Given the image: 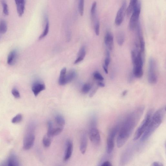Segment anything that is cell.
<instances>
[{
  "label": "cell",
  "mask_w": 166,
  "mask_h": 166,
  "mask_svg": "<svg viewBox=\"0 0 166 166\" xmlns=\"http://www.w3.org/2000/svg\"><path fill=\"white\" fill-rule=\"evenodd\" d=\"M48 129L47 133L46 135L52 138L53 137V132L54 129L53 124L51 121H49L48 123Z\"/></svg>",
  "instance_id": "obj_24"
},
{
  "label": "cell",
  "mask_w": 166,
  "mask_h": 166,
  "mask_svg": "<svg viewBox=\"0 0 166 166\" xmlns=\"http://www.w3.org/2000/svg\"><path fill=\"white\" fill-rule=\"evenodd\" d=\"M138 37L139 40L140 49H141V50L140 51L142 53H144L145 49V44L144 38L143 37L142 35L139 36Z\"/></svg>",
  "instance_id": "obj_28"
},
{
  "label": "cell",
  "mask_w": 166,
  "mask_h": 166,
  "mask_svg": "<svg viewBox=\"0 0 166 166\" xmlns=\"http://www.w3.org/2000/svg\"><path fill=\"white\" fill-rule=\"evenodd\" d=\"M103 68L104 71L105 72V73L106 74H108V71L107 69V67H106L105 65H103Z\"/></svg>",
  "instance_id": "obj_46"
},
{
  "label": "cell",
  "mask_w": 166,
  "mask_h": 166,
  "mask_svg": "<svg viewBox=\"0 0 166 166\" xmlns=\"http://www.w3.org/2000/svg\"><path fill=\"white\" fill-rule=\"evenodd\" d=\"M152 166H163L162 163L159 162H155L153 163L152 165Z\"/></svg>",
  "instance_id": "obj_42"
},
{
  "label": "cell",
  "mask_w": 166,
  "mask_h": 166,
  "mask_svg": "<svg viewBox=\"0 0 166 166\" xmlns=\"http://www.w3.org/2000/svg\"><path fill=\"white\" fill-rule=\"evenodd\" d=\"M84 0H80L79 2L78 9L80 14L81 16H82L84 14Z\"/></svg>",
  "instance_id": "obj_29"
},
{
  "label": "cell",
  "mask_w": 166,
  "mask_h": 166,
  "mask_svg": "<svg viewBox=\"0 0 166 166\" xmlns=\"http://www.w3.org/2000/svg\"><path fill=\"white\" fill-rule=\"evenodd\" d=\"M111 59L110 58H107L106 57L105 61V65L107 67H108L109 64H110V62Z\"/></svg>",
  "instance_id": "obj_39"
},
{
  "label": "cell",
  "mask_w": 166,
  "mask_h": 166,
  "mask_svg": "<svg viewBox=\"0 0 166 166\" xmlns=\"http://www.w3.org/2000/svg\"><path fill=\"white\" fill-rule=\"evenodd\" d=\"M141 4L138 1L135 6L132 12L129 23V27L131 30L133 31L136 28L139 22L140 13L141 11Z\"/></svg>",
  "instance_id": "obj_3"
},
{
  "label": "cell",
  "mask_w": 166,
  "mask_h": 166,
  "mask_svg": "<svg viewBox=\"0 0 166 166\" xmlns=\"http://www.w3.org/2000/svg\"><path fill=\"white\" fill-rule=\"evenodd\" d=\"M138 1V0H130L129 6L127 8L126 14L127 16H130L133 12L135 6Z\"/></svg>",
  "instance_id": "obj_18"
},
{
  "label": "cell",
  "mask_w": 166,
  "mask_h": 166,
  "mask_svg": "<svg viewBox=\"0 0 166 166\" xmlns=\"http://www.w3.org/2000/svg\"><path fill=\"white\" fill-rule=\"evenodd\" d=\"M17 11L19 16L21 17L24 14L25 9V0H14Z\"/></svg>",
  "instance_id": "obj_13"
},
{
  "label": "cell",
  "mask_w": 166,
  "mask_h": 166,
  "mask_svg": "<svg viewBox=\"0 0 166 166\" xmlns=\"http://www.w3.org/2000/svg\"><path fill=\"white\" fill-rule=\"evenodd\" d=\"M18 52L17 50H13L10 52L7 58V63L10 66H13L17 60Z\"/></svg>",
  "instance_id": "obj_14"
},
{
  "label": "cell",
  "mask_w": 166,
  "mask_h": 166,
  "mask_svg": "<svg viewBox=\"0 0 166 166\" xmlns=\"http://www.w3.org/2000/svg\"><path fill=\"white\" fill-rule=\"evenodd\" d=\"M127 92H128V90H124L122 94V95L123 97L125 96L127 94Z\"/></svg>",
  "instance_id": "obj_47"
},
{
  "label": "cell",
  "mask_w": 166,
  "mask_h": 166,
  "mask_svg": "<svg viewBox=\"0 0 166 166\" xmlns=\"http://www.w3.org/2000/svg\"><path fill=\"white\" fill-rule=\"evenodd\" d=\"M93 76L95 80L99 81H103L104 79L102 75L98 71H95L93 73Z\"/></svg>",
  "instance_id": "obj_34"
},
{
  "label": "cell",
  "mask_w": 166,
  "mask_h": 166,
  "mask_svg": "<svg viewBox=\"0 0 166 166\" xmlns=\"http://www.w3.org/2000/svg\"><path fill=\"white\" fill-rule=\"evenodd\" d=\"M144 110V106H140L130 114L124 120L117 139L118 148L122 147L129 137L141 118Z\"/></svg>",
  "instance_id": "obj_1"
},
{
  "label": "cell",
  "mask_w": 166,
  "mask_h": 166,
  "mask_svg": "<svg viewBox=\"0 0 166 166\" xmlns=\"http://www.w3.org/2000/svg\"><path fill=\"white\" fill-rule=\"evenodd\" d=\"M46 89V86L42 83L36 82L33 84L32 90L34 95L36 97L42 91Z\"/></svg>",
  "instance_id": "obj_12"
},
{
  "label": "cell",
  "mask_w": 166,
  "mask_h": 166,
  "mask_svg": "<svg viewBox=\"0 0 166 166\" xmlns=\"http://www.w3.org/2000/svg\"><path fill=\"white\" fill-rule=\"evenodd\" d=\"M98 86L101 87H105V85L103 82H99L98 83Z\"/></svg>",
  "instance_id": "obj_44"
},
{
  "label": "cell",
  "mask_w": 166,
  "mask_h": 166,
  "mask_svg": "<svg viewBox=\"0 0 166 166\" xmlns=\"http://www.w3.org/2000/svg\"><path fill=\"white\" fill-rule=\"evenodd\" d=\"M67 69L66 67H64L61 70L60 74L59 79V84L61 85H64L66 84V77Z\"/></svg>",
  "instance_id": "obj_19"
},
{
  "label": "cell",
  "mask_w": 166,
  "mask_h": 166,
  "mask_svg": "<svg viewBox=\"0 0 166 166\" xmlns=\"http://www.w3.org/2000/svg\"><path fill=\"white\" fill-rule=\"evenodd\" d=\"M54 120L57 124V127H63L65 124V121L63 117L60 115H57L54 118Z\"/></svg>",
  "instance_id": "obj_20"
},
{
  "label": "cell",
  "mask_w": 166,
  "mask_h": 166,
  "mask_svg": "<svg viewBox=\"0 0 166 166\" xmlns=\"http://www.w3.org/2000/svg\"><path fill=\"white\" fill-rule=\"evenodd\" d=\"M4 165L9 166H15L19 165V163L17 158L14 154L10 155L7 159L3 163Z\"/></svg>",
  "instance_id": "obj_15"
},
{
  "label": "cell",
  "mask_w": 166,
  "mask_h": 166,
  "mask_svg": "<svg viewBox=\"0 0 166 166\" xmlns=\"http://www.w3.org/2000/svg\"><path fill=\"white\" fill-rule=\"evenodd\" d=\"M133 76L137 78H140L143 75V71L142 69L143 65L137 61V58L133 63Z\"/></svg>",
  "instance_id": "obj_10"
},
{
  "label": "cell",
  "mask_w": 166,
  "mask_h": 166,
  "mask_svg": "<svg viewBox=\"0 0 166 166\" xmlns=\"http://www.w3.org/2000/svg\"><path fill=\"white\" fill-rule=\"evenodd\" d=\"M86 49L85 47L83 46L80 48L78 53V56L79 58L84 59L86 55Z\"/></svg>",
  "instance_id": "obj_35"
},
{
  "label": "cell",
  "mask_w": 166,
  "mask_h": 166,
  "mask_svg": "<svg viewBox=\"0 0 166 166\" xmlns=\"http://www.w3.org/2000/svg\"><path fill=\"white\" fill-rule=\"evenodd\" d=\"M49 30V23L48 19L46 20V23L45 26V29L43 33L41 35L39 38V39L41 40L44 38L47 35H48Z\"/></svg>",
  "instance_id": "obj_27"
},
{
  "label": "cell",
  "mask_w": 166,
  "mask_h": 166,
  "mask_svg": "<svg viewBox=\"0 0 166 166\" xmlns=\"http://www.w3.org/2000/svg\"><path fill=\"white\" fill-rule=\"evenodd\" d=\"M52 137H49L45 135L43 137V143L44 146L48 148L50 146L52 141Z\"/></svg>",
  "instance_id": "obj_25"
},
{
  "label": "cell",
  "mask_w": 166,
  "mask_h": 166,
  "mask_svg": "<svg viewBox=\"0 0 166 166\" xmlns=\"http://www.w3.org/2000/svg\"><path fill=\"white\" fill-rule=\"evenodd\" d=\"M7 27L6 21L2 20L0 21V39L2 34L6 33L7 31Z\"/></svg>",
  "instance_id": "obj_21"
},
{
  "label": "cell",
  "mask_w": 166,
  "mask_h": 166,
  "mask_svg": "<svg viewBox=\"0 0 166 166\" xmlns=\"http://www.w3.org/2000/svg\"><path fill=\"white\" fill-rule=\"evenodd\" d=\"M1 3L3 8V12L5 15H9V11L7 3L6 0H1Z\"/></svg>",
  "instance_id": "obj_26"
},
{
  "label": "cell",
  "mask_w": 166,
  "mask_h": 166,
  "mask_svg": "<svg viewBox=\"0 0 166 166\" xmlns=\"http://www.w3.org/2000/svg\"><path fill=\"white\" fill-rule=\"evenodd\" d=\"M22 116L21 114H18L13 118L12 120V123L14 124L19 123L22 121Z\"/></svg>",
  "instance_id": "obj_30"
},
{
  "label": "cell",
  "mask_w": 166,
  "mask_h": 166,
  "mask_svg": "<svg viewBox=\"0 0 166 166\" xmlns=\"http://www.w3.org/2000/svg\"><path fill=\"white\" fill-rule=\"evenodd\" d=\"M165 111V107H163L157 110L152 116L147 129L142 136L141 142L146 141L160 126L164 118Z\"/></svg>",
  "instance_id": "obj_2"
},
{
  "label": "cell",
  "mask_w": 166,
  "mask_h": 166,
  "mask_svg": "<svg viewBox=\"0 0 166 166\" xmlns=\"http://www.w3.org/2000/svg\"><path fill=\"white\" fill-rule=\"evenodd\" d=\"M117 41L119 46H121L124 44V35L123 32H119L117 36Z\"/></svg>",
  "instance_id": "obj_23"
},
{
  "label": "cell",
  "mask_w": 166,
  "mask_h": 166,
  "mask_svg": "<svg viewBox=\"0 0 166 166\" xmlns=\"http://www.w3.org/2000/svg\"><path fill=\"white\" fill-rule=\"evenodd\" d=\"M32 130L26 135L23 139V148L26 150L30 149L34 143L35 136Z\"/></svg>",
  "instance_id": "obj_8"
},
{
  "label": "cell",
  "mask_w": 166,
  "mask_h": 166,
  "mask_svg": "<svg viewBox=\"0 0 166 166\" xmlns=\"http://www.w3.org/2000/svg\"><path fill=\"white\" fill-rule=\"evenodd\" d=\"M97 3L95 1L93 2L90 10L91 18L93 23L98 20L97 12Z\"/></svg>",
  "instance_id": "obj_17"
},
{
  "label": "cell",
  "mask_w": 166,
  "mask_h": 166,
  "mask_svg": "<svg viewBox=\"0 0 166 166\" xmlns=\"http://www.w3.org/2000/svg\"><path fill=\"white\" fill-rule=\"evenodd\" d=\"M152 112L151 111H150L147 113L144 120L137 129L134 135L133 139L134 141H136L139 139L146 130L152 117Z\"/></svg>",
  "instance_id": "obj_4"
},
{
  "label": "cell",
  "mask_w": 166,
  "mask_h": 166,
  "mask_svg": "<svg viewBox=\"0 0 166 166\" xmlns=\"http://www.w3.org/2000/svg\"><path fill=\"white\" fill-rule=\"evenodd\" d=\"M131 57L132 63L135 61L137 58L136 54L135 52L133 50H132L131 52Z\"/></svg>",
  "instance_id": "obj_38"
},
{
  "label": "cell",
  "mask_w": 166,
  "mask_h": 166,
  "mask_svg": "<svg viewBox=\"0 0 166 166\" xmlns=\"http://www.w3.org/2000/svg\"><path fill=\"white\" fill-rule=\"evenodd\" d=\"M94 28L95 33L97 35H99L100 33V22L99 21L94 23Z\"/></svg>",
  "instance_id": "obj_37"
},
{
  "label": "cell",
  "mask_w": 166,
  "mask_h": 166,
  "mask_svg": "<svg viewBox=\"0 0 166 166\" xmlns=\"http://www.w3.org/2000/svg\"><path fill=\"white\" fill-rule=\"evenodd\" d=\"M119 127L117 126L114 127L109 132L107 140V152L110 154L113 151L114 147V140L118 132Z\"/></svg>",
  "instance_id": "obj_6"
},
{
  "label": "cell",
  "mask_w": 166,
  "mask_h": 166,
  "mask_svg": "<svg viewBox=\"0 0 166 166\" xmlns=\"http://www.w3.org/2000/svg\"><path fill=\"white\" fill-rule=\"evenodd\" d=\"M12 94L14 97L16 99H19L20 98V93L16 88H14L12 90Z\"/></svg>",
  "instance_id": "obj_36"
},
{
  "label": "cell",
  "mask_w": 166,
  "mask_h": 166,
  "mask_svg": "<svg viewBox=\"0 0 166 166\" xmlns=\"http://www.w3.org/2000/svg\"><path fill=\"white\" fill-rule=\"evenodd\" d=\"M98 89V88L97 87H95L92 90V92H90L89 96L90 97H93V96L94 95L95 93L97 91V90Z\"/></svg>",
  "instance_id": "obj_40"
},
{
  "label": "cell",
  "mask_w": 166,
  "mask_h": 166,
  "mask_svg": "<svg viewBox=\"0 0 166 166\" xmlns=\"http://www.w3.org/2000/svg\"><path fill=\"white\" fill-rule=\"evenodd\" d=\"M63 127H57L56 128H54L53 132V136L58 135L60 134L63 130Z\"/></svg>",
  "instance_id": "obj_32"
},
{
  "label": "cell",
  "mask_w": 166,
  "mask_h": 166,
  "mask_svg": "<svg viewBox=\"0 0 166 166\" xmlns=\"http://www.w3.org/2000/svg\"><path fill=\"white\" fill-rule=\"evenodd\" d=\"M133 76H134L133 75L132 73H131L130 75H129V82L132 81V80H133Z\"/></svg>",
  "instance_id": "obj_45"
},
{
  "label": "cell",
  "mask_w": 166,
  "mask_h": 166,
  "mask_svg": "<svg viewBox=\"0 0 166 166\" xmlns=\"http://www.w3.org/2000/svg\"><path fill=\"white\" fill-rule=\"evenodd\" d=\"M76 76V72L74 70H71L66 75V84L71 82Z\"/></svg>",
  "instance_id": "obj_22"
},
{
  "label": "cell",
  "mask_w": 166,
  "mask_h": 166,
  "mask_svg": "<svg viewBox=\"0 0 166 166\" xmlns=\"http://www.w3.org/2000/svg\"><path fill=\"white\" fill-rule=\"evenodd\" d=\"M89 138L92 143L95 145H99L101 137L99 131L96 127L90 128L89 132Z\"/></svg>",
  "instance_id": "obj_9"
},
{
  "label": "cell",
  "mask_w": 166,
  "mask_h": 166,
  "mask_svg": "<svg viewBox=\"0 0 166 166\" xmlns=\"http://www.w3.org/2000/svg\"><path fill=\"white\" fill-rule=\"evenodd\" d=\"M126 10L127 2L126 0H124L121 7L117 13L115 20L116 25H120L122 23L126 13Z\"/></svg>",
  "instance_id": "obj_7"
},
{
  "label": "cell",
  "mask_w": 166,
  "mask_h": 166,
  "mask_svg": "<svg viewBox=\"0 0 166 166\" xmlns=\"http://www.w3.org/2000/svg\"><path fill=\"white\" fill-rule=\"evenodd\" d=\"M73 150V144L71 140H69L67 142L66 150L64 157V161H67L71 158Z\"/></svg>",
  "instance_id": "obj_11"
},
{
  "label": "cell",
  "mask_w": 166,
  "mask_h": 166,
  "mask_svg": "<svg viewBox=\"0 0 166 166\" xmlns=\"http://www.w3.org/2000/svg\"><path fill=\"white\" fill-rule=\"evenodd\" d=\"M87 145V138L86 134L83 133L80 139V151L82 154H84L86 152Z\"/></svg>",
  "instance_id": "obj_16"
},
{
  "label": "cell",
  "mask_w": 166,
  "mask_h": 166,
  "mask_svg": "<svg viewBox=\"0 0 166 166\" xmlns=\"http://www.w3.org/2000/svg\"><path fill=\"white\" fill-rule=\"evenodd\" d=\"M106 46H107L109 50L111 51L113 50L114 48V37L113 35L111 36Z\"/></svg>",
  "instance_id": "obj_33"
},
{
  "label": "cell",
  "mask_w": 166,
  "mask_h": 166,
  "mask_svg": "<svg viewBox=\"0 0 166 166\" xmlns=\"http://www.w3.org/2000/svg\"><path fill=\"white\" fill-rule=\"evenodd\" d=\"M101 165L102 166H112V165L110 162L108 161H106L103 162Z\"/></svg>",
  "instance_id": "obj_41"
},
{
  "label": "cell",
  "mask_w": 166,
  "mask_h": 166,
  "mask_svg": "<svg viewBox=\"0 0 166 166\" xmlns=\"http://www.w3.org/2000/svg\"><path fill=\"white\" fill-rule=\"evenodd\" d=\"M91 86L89 84H84L82 88V92L84 94H86L89 93L90 90L91 89Z\"/></svg>",
  "instance_id": "obj_31"
},
{
  "label": "cell",
  "mask_w": 166,
  "mask_h": 166,
  "mask_svg": "<svg viewBox=\"0 0 166 166\" xmlns=\"http://www.w3.org/2000/svg\"><path fill=\"white\" fill-rule=\"evenodd\" d=\"M106 57L107 58H110V50L108 49H106Z\"/></svg>",
  "instance_id": "obj_43"
},
{
  "label": "cell",
  "mask_w": 166,
  "mask_h": 166,
  "mask_svg": "<svg viewBox=\"0 0 166 166\" xmlns=\"http://www.w3.org/2000/svg\"><path fill=\"white\" fill-rule=\"evenodd\" d=\"M148 81L152 84H156L157 82L156 63L154 59L152 57H150L149 60Z\"/></svg>",
  "instance_id": "obj_5"
}]
</instances>
